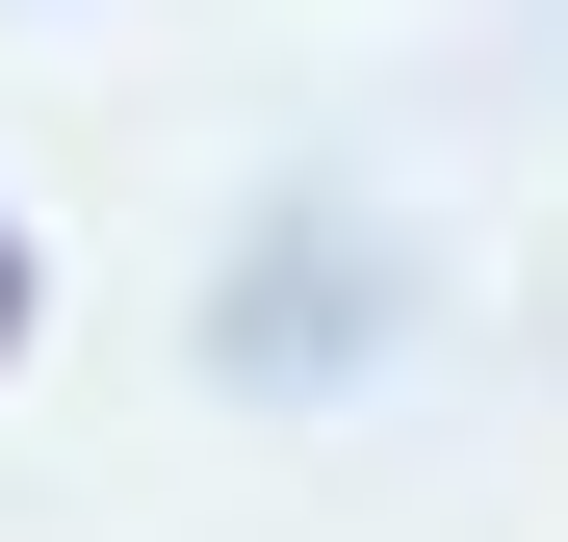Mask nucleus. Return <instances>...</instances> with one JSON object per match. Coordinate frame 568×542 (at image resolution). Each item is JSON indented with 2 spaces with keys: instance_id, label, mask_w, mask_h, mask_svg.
Listing matches in <instances>:
<instances>
[{
  "instance_id": "f257e3e1",
  "label": "nucleus",
  "mask_w": 568,
  "mask_h": 542,
  "mask_svg": "<svg viewBox=\"0 0 568 542\" xmlns=\"http://www.w3.org/2000/svg\"><path fill=\"white\" fill-rule=\"evenodd\" d=\"M27 310H52V285H27V233H0V361H27Z\"/></svg>"
}]
</instances>
